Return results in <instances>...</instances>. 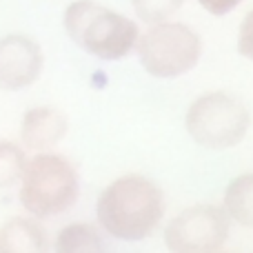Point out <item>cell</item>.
I'll use <instances>...</instances> for the list:
<instances>
[{"mask_svg": "<svg viewBox=\"0 0 253 253\" xmlns=\"http://www.w3.org/2000/svg\"><path fill=\"white\" fill-rule=\"evenodd\" d=\"M245 0H198L202 11H207L209 16H215V18H224L229 13H233Z\"/></svg>", "mask_w": 253, "mask_h": 253, "instance_id": "15", "label": "cell"}, {"mask_svg": "<svg viewBox=\"0 0 253 253\" xmlns=\"http://www.w3.org/2000/svg\"><path fill=\"white\" fill-rule=\"evenodd\" d=\"M167 196L153 178L126 173L100 191L96 200V222L105 236L120 242H142L162 227Z\"/></svg>", "mask_w": 253, "mask_h": 253, "instance_id": "1", "label": "cell"}, {"mask_svg": "<svg viewBox=\"0 0 253 253\" xmlns=\"http://www.w3.org/2000/svg\"><path fill=\"white\" fill-rule=\"evenodd\" d=\"M182 4L184 0H131L135 18L144 25L171 20L182 9Z\"/></svg>", "mask_w": 253, "mask_h": 253, "instance_id": "13", "label": "cell"}, {"mask_svg": "<svg viewBox=\"0 0 253 253\" xmlns=\"http://www.w3.org/2000/svg\"><path fill=\"white\" fill-rule=\"evenodd\" d=\"M205 44L191 25L162 20L140 31L133 53L144 74L156 80H178L191 74L202 60Z\"/></svg>", "mask_w": 253, "mask_h": 253, "instance_id": "4", "label": "cell"}, {"mask_svg": "<svg viewBox=\"0 0 253 253\" xmlns=\"http://www.w3.org/2000/svg\"><path fill=\"white\" fill-rule=\"evenodd\" d=\"M238 53H240L245 60L253 62V7L245 13L240 27H238Z\"/></svg>", "mask_w": 253, "mask_h": 253, "instance_id": "14", "label": "cell"}, {"mask_svg": "<svg viewBox=\"0 0 253 253\" xmlns=\"http://www.w3.org/2000/svg\"><path fill=\"white\" fill-rule=\"evenodd\" d=\"M251 114L247 105L227 91L198 96L184 114V129L198 147L207 151H229L247 138Z\"/></svg>", "mask_w": 253, "mask_h": 253, "instance_id": "5", "label": "cell"}, {"mask_svg": "<svg viewBox=\"0 0 253 253\" xmlns=\"http://www.w3.org/2000/svg\"><path fill=\"white\" fill-rule=\"evenodd\" d=\"M44 56L36 40L22 34L0 38V89L20 91L34 84L42 74Z\"/></svg>", "mask_w": 253, "mask_h": 253, "instance_id": "7", "label": "cell"}, {"mask_svg": "<svg viewBox=\"0 0 253 253\" xmlns=\"http://www.w3.org/2000/svg\"><path fill=\"white\" fill-rule=\"evenodd\" d=\"M69 120L53 107H34L20 125V144L29 151H49L67 135Z\"/></svg>", "mask_w": 253, "mask_h": 253, "instance_id": "8", "label": "cell"}, {"mask_svg": "<svg viewBox=\"0 0 253 253\" xmlns=\"http://www.w3.org/2000/svg\"><path fill=\"white\" fill-rule=\"evenodd\" d=\"M27 165V153L22 144L0 140V189H9L20 182Z\"/></svg>", "mask_w": 253, "mask_h": 253, "instance_id": "12", "label": "cell"}, {"mask_svg": "<svg viewBox=\"0 0 253 253\" xmlns=\"http://www.w3.org/2000/svg\"><path fill=\"white\" fill-rule=\"evenodd\" d=\"M220 205L227 211L231 224L253 229V171L236 175L224 187Z\"/></svg>", "mask_w": 253, "mask_h": 253, "instance_id": "10", "label": "cell"}, {"mask_svg": "<svg viewBox=\"0 0 253 253\" xmlns=\"http://www.w3.org/2000/svg\"><path fill=\"white\" fill-rule=\"evenodd\" d=\"M58 253H100L107 251L105 231L98 224L74 222L58 231L56 238Z\"/></svg>", "mask_w": 253, "mask_h": 253, "instance_id": "11", "label": "cell"}, {"mask_svg": "<svg viewBox=\"0 0 253 253\" xmlns=\"http://www.w3.org/2000/svg\"><path fill=\"white\" fill-rule=\"evenodd\" d=\"M47 238L36 220L11 218L0 227V253H42Z\"/></svg>", "mask_w": 253, "mask_h": 253, "instance_id": "9", "label": "cell"}, {"mask_svg": "<svg viewBox=\"0 0 253 253\" xmlns=\"http://www.w3.org/2000/svg\"><path fill=\"white\" fill-rule=\"evenodd\" d=\"M62 25L69 40L102 62H118L131 56L140 27L129 16L96 0H76L65 9Z\"/></svg>", "mask_w": 253, "mask_h": 253, "instance_id": "2", "label": "cell"}, {"mask_svg": "<svg viewBox=\"0 0 253 253\" xmlns=\"http://www.w3.org/2000/svg\"><path fill=\"white\" fill-rule=\"evenodd\" d=\"M231 236V220L222 205L200 202L178 211L162 229L171 253H215Z\"/></svg>", "mask_w": 253, "mask_h": 253, "instance_id": "6", "label": "cell"}, {"mask_svg": "<svg viewBox=\"0 0 253 253\" xmlns=\"http://www.w3.org/2000/svg\"><path fill=\"white\" fill-rule=\"evenodd\" d=\"M80 198V175L69 158L38 151L27 158L20 178V205L36 220H49L74 209Z\"/></svg>", "mask_w": 253, "mask_h": 253, "instance_id": "3", "label": "cell"}]
</instances>
